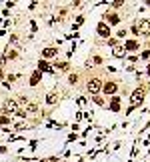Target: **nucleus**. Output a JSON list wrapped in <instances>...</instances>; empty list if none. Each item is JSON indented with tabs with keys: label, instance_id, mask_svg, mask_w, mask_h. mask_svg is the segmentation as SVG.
<instances>
[{
	"label": "nucleus",
	"instance_id": "obj_1",
	"mask_svg": "<svg viewBox=\"0 0 150 162\" xmlns=\"http://www.w3.org/2000/svg\"><path fill=\"white\" fill-rule=\"evenodd\" d=\"M134 34H150V20H138V24L132 28Z\"/></svg>",
	"mask_w": 150,
	"mask_h": 162
},
{
	"label": "nucleus",
	"instance_id": "obj_2",
	"mask_svg": "<svg viewBox=\"0 0 150 162\" xmlns=\"http://www.w3.org/2000/svg\"><path fill=\"white\" fill-rule=\"evenodd\" d=\"M100 84H102V82L98 80V78H92V80H88V90H90L92 94H96V92H100V88H102Z\"/></svg>",
	"mask_w": 150,
	"mask_h": 162
},
{
	"label": "nucleus",
	"instance_id": "obj_3",
	"mask_svg": "<svg viewBox=\"0 0 150 162\" xmlns=\"http://www.w3.org/2000/svg\"><path fill=\"white\" fill-rule=\"evenodd\" d=\"M18 110V102L16 100H6L4 102V112H16Z\"/></svg>",
	"mask_w": 150,
	"mask_h": 162
},
{
	"label": "nucleus",
	"instance_id": "obj_4",
	"mask_svg": "<svg viewBox=\"0 0 150 162\" xmlns=\"http://www.w3.org/2000/svg\"><path fill=\"white\" fill-rule=\"evenodd\" d=\"M142 98H144V90H136V92L132 94V106L140 104V102H142Z\"/></svg>",
	"mask_w": 150,
	"mask_h": 162
},
{
	"label": "nucleus",
	"instance_id": "obj_5",
	"mask_svg": "<svg viewBox=\"0 0 150 162\" xmlns=\"http://www.w3.org/2000/svg\"><path fill=\"white\" fill-rule=\"evenodd\" d=\"M102 90H104L106 94H114V92L118 90V86H116V82H106V84L102 86Z\"/></svg>",
	"mask_w": 150,
	"mask_h": 162
},
{
	"label": "nucleus",
	"instance_id": "obj_6",
	"mask_svg": "<svg viewBox=\"0 0 150 162\" xmlns=\"http://www.w3.org/2000/svg\"><path fill=\"white\" fill-rule=\"evenodd\" d=\"M42 56H44V58H52V56H56V48H46V50L42 52Z\"/></svg>",
	"mask_w": 150,
	"mask_h": 162
},
{
	"label": "nucleus",
	"instance_id": "obj_7",
	"mask_svg": "<svg viewBox=\"0 0 150 162\" xmlns=\"http://www.w3.org/2000/svg\"><path fill=\"white\" fill-rule=\"evenodd\" d=\"M56 100H58V92H50V94L46 96V102H48V104H54Z\"/></svg>",
	"mask_w": 150,
	"mask_h": 162
},
{
	"label": "nucleus",
	"instance_id": "obj_8",
	"mask_svg": "<svg viewBox=\"0 0 150 162\" xmlns=\"http://www.w3.org/2000/svg\"><path fill=\"white\" fill-rule=\"evenodd\" d=\"M98 32H100V36H108V26L98 24Z\"/></svg>",
	"mask_w": 150,
	"mask_h": 162
},
{
	"label": "nucleus",
	"instance_id": "obj_9",
	"mask_svg": "<svg viewBox=\"0 0 150 162\" xmlns=\"http://www.w3.org/2000/svg\"><path fill=\"white\" fill-rule=\"evenodd\" d=\"M38 70H40V72H42V70H50V66H48L44 60H40V62H38Z\"/></svg>",
	"mask_w": 150,
	"mask_h": 162
},
{
	"label": "nucleus",
	"instance_id": "obj_10",
	"mask_svg": "<svg viewBox=\"0 0 150 162\" xmlns=\"http://www.w3.org/2000/svg\"><path fill=\"white\" fill-rule=\"evenodd\" d=\"M118 20H120V18H118L116 14H108V22H110V24H118Z\"/></svg>",
	"mask_w": 150,
	"mask_h": 162
},
{
	"label": "nucleus",
	"instance_id": "obj_11",
	"mask_svg": "<svg viewBox=\"0 0 150 162\" xmlns=\"http://www.w3.org/2000/svg\"><path fill=\"white\" fill-rule=\"evenodd\" d=\"M114 56H124V48L116 46V48H114Z\"/></svg>",
	"mask_w": 150,
	"mask_h": 162
},
{
	"label": "nucleus",
	"instance_id": "obj_12",
	"mask_svg": "<svg viewBox=\"0 0 150 162\" xmlns=\"http://www.w3.org/2000/svg\"><path fill=\"white\" fill-rule=\"evenodd\" d=\"M126 48H128V50H134V48H138V44L134 40H130V42H126Z\"/></svg>",
	"mask_w": 150,
	"mask_h": 162
},
{
	"label": "nucleus",
	"instance_id": "obj_13",
	"mask_svg": "<svg viewBox=\"0 0 150 162\" xmlns=\"http://www.w3.org/2000/svg\"><path fill=\"white\" fill-rule=\"evenodd\" d=\"M26 108H28L30 112H34V110H38V106L34 104V102H28V104H26Z\"/></svg>",
	"mask_w": 150,
	"mask_h": 162
},
{
	"label": "nucleus",
	"instance_id": "obj_14",
	"mask_svg": "<svg viewBox=\"0 0 150 162\" xmlns=\"http://www.w3.org/2000/svg\"><path fill=\"white\" fill-rule=\"evenodd\" d=\"M38 78H40V72H36V74L32 76V80H30V84H32V86H36V84H38Z\"/></svg>",
	"mask_w": 150,
	"mask_h": 162
},
{
	"label": "nucleus",
	"instance_id": "obj_15",
	"mask_svg": "<svg viewBox=\"0 0 150 162\" xmlns=\"http://www.w3.org/2000/svg\"><path fill=\"white\" fill-rule=\"evenodd\" d=\"M8 122H10L8 116H2V118H0V124H8Z\"/></svg>",
	"mask_w": 150,
	"mask_h": 162
},
{
	"label": "nucleus",
	"instance_id": "obj_16",
	"mask_svg": "<svg viewBox=\"0 0 150 162\" xmlns=\"http://www.w3.org/2000/svg\"><path fill=\"white\" fill-rule=\"evenodd\" d=\"M122 4H124V2H120V0H116V2H112V6H114V8H120Z\"/></svg>",
	"mask_w": 150,
	"mask_h": 162
},
{
	"label": "nucleus",
	"instance_id": "obj_17",
	"mask_svg": "<svg viewBox=\"0 0 150 162\" xmlns=\"http://www.w3.org/2000/svg\"><path fill=\"white\" fill-rule=\"evenodd\" d=\"M148 76H150V66H148Z\"/></svg>",
	"mask_w": 150,
	"mask_h": 162
}]
</instances>
